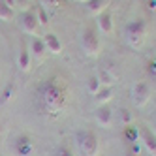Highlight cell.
I'll return each mask as SVG.
<instances>
[{"label":"cell","mask_w":156,"mask_h":156,"mask_svg":"<svg viewBox=\"0 0 156 156\" xmlns=\"http://www.w3.org/2000/svg\"><path fill=\"white\" fill-rule=\"evenodd\" d=\"M41 98H43V102H45V105H47L49 109H53V111L60 109L62 104H64V96H62V92H60V88H58L57 85H53V83L47 85V88L43 90Z\"/></svg>","instance_id":"cell-4"},{"label":"cell","mask_w":156,"mask_h":156,"mask_svg":"<svg viewBox=\"0 0 156 156\" xmlns=\"http://www.w3.org/2000/svg\"><path fill=\"white\" fill-rule=\"evenodd\" d=\"M36 15H38L40 25H47V23H49V15H47V12H45V8H43V6H40V8L36 9Z\"/></svg>","instance_id":"cell-20"},{"label":"cell","mask_w":156,"mask_h":156,"mask_svg":"<svg viewBox=\"0 0 156 156\" xmlns=\"http://www.w3.org/2000/svg\"><path fill=\"white\" fill-rule=\"evenodd\" d=\"M96 122L102 128H109L113 124V109H111L107 104L105 105H100L96 109Z\"/></svg>","instance_id":"cell-8"},{"label":"cell","mask_w":156,"mask_h":156,"mask_svg":"<svg viewBox=\"0 0 156 156\" xmlns=\"http://www.w3.org/2000/svg\"><path fill=\"white\" fill-rule=\"evenodd\" d=\"M13 17H15V9L6 0H0V21H13Z\"/></svg>","instance_id":"cell-16"},{"label":"cell","mask_w":156,"mask_h":156,"mask_svg":"<svg viewBox=\"0 0 156 156\" xmlns=\"http://www.w3.org/2000/svg\"><path fill=\"white\" fill-rule=\"evenodd\" d=\"M94 98H96V102H98L100 105H105L109 100L113 98V88H111V87H102V88H100V90L94 94Z\"/></svg>","instance_id":"cell-15"},{"label":"cell","mask_w":156,"mask_h":156,"mask_svg":"<svg viewBox=\"0 0 156 156\" xmlns=\"http://www.w3.org/2000/svg\"><path fill=\"white\" fill-rule=\"evenodd\" d=\"M109 4V0H88L87 2V9L90 15H100L102 12H105V6Z\"/></svg>","instance_id":"cell-13"},{"label":"cell","mask_w":156,"mask_h":156,"mask_svg":"<svg viewBox=\"0 0 156 156\" xmlns=\"http://www.w3.org/2000/svg\"><path fill=\"white\" fill-rule=\"evenodd\" d=\"M139 141L143 143V147L147 149L152 156H156V133L151 128H147V126L139 128Z\"/></svg>","instance_id":"cell-7"},{"label":"cell","mask_w":156,"mask_h":156,"mask_svg":"<svg viewBox=\"0 0 156 156\" xmlns=\"http://www.w3.org/2000/svg\"><path fill=\"white\" fill-rule=\"evenodd\" d=\"M81 43H83V49L87 55H90V57H96L102 49V41H100V36L98 32L90 27H87L83 30V38H81Z\"/></svg>","instance_id":"cell-3"},{"label":"cell","mask_w":156,"mask_h":156,"mask_svg":"<svg viewBox=\"0 0 156 156\" xmlns=\"http://www.w3.org/2000/svg\"><path fill=\"white\" fill-rule=\"evenodd\" d=\"M120 120H122V124H124V126L132 124V113H130L128 109H120Z\"/></svg>","instance_id":"cell-23"},{"label":"cell","mask_w":156,"mask_h":156,"mask_svg":"<svg viewBox=\"0 0 156 156\" xmlns=\"http://www.w3.org/2000/svg\"><path fill=\"white\" fill-rule=\"evenodd\" d=\"M87 88H88V92H90L92 96L102 88V83H100V79H98V75H92L90 79H88V83H87Z\"/></svg>","instance_id":"cell-18"},{"label":"cell","mask_w":156,"mask_h":156,"mask_svg":"<svg viewBox=\"0 0 156 156\" xmlns=\"http://www.w3.org/2000/svg\"><path fill=\"white\" fill-rule=\"evenodd\" d=\"M77 2H85V4H87V2H88V0H77Z\"/></svg>","instance_id":"cell-26"},{"label":"cell","mask_w":156,"mask_h":156,"mask_svg":"<svg viewBox=\"0 0 156 156\" xmlns=\"http://www.w3.org/2000/svg\"><path fill=\"white\" fill-rule=\"evenodd\" d=\"M34 151V143L28 136H19L15 139V154L17 156H30V152Z\"/></svg>","instance_id":"cell-9"},{"label":"cell","mask_w":156,"mask_h":156,"mask_svg":"<svg viewBox=\"0 0 156 156\" xmlns=\"http://www.w3.org/2000/svg\"><path fill=\"white\" fill-rule=\"evenodd\" d=\"M75 141H77V147L85 156H96L98 149H100V141L98 136L90 130H79L75 133Z\"/></svg>","instance_id":"cell-1"},{"label":"cell","mask_w":156,"mask_h":156,"mask_svg":"<svg viewBox=\"0 0 156 156\" xmlns=\"http://www.w3.org/2000/svg\"><path fill=\"white\" fill-rule=\"evenodd\" d=\"M15 96V87L13 85H8L6 88H4V94H2V102H9Z\"/></svg>","instance_id":"cell-21"},{"label":"cell","mask_w":156,"mask_h":156,"mask_svg":"<svg viewBox=\"0 0 156 156\" xmlns=\"http://www.w3.org/2000/svg\"><path fill=\"white\" fill-rule=\"evenodd\" d=\"M149 8L151 9H156V0H149Z\"/></svg>","instance_id":"cell-24"},{"label":"cell","mask_w":156,"mask_h":156,"mask_svg":"<svg viewBox=\"0 0 156 156\" xmlns=\"http://www.w3.org/2000/svg\"><path fill=\"white\" fill-rule=\"evenodd\" d=\"M17 66H19L23 72H28V70H30V51H28L27 45H23V47H21V51H19Z\"/></svg>","instance_id":"cell-12"},{"label":"cell","mask_w":156,"mask_h":156,"mask_svg":"<svg viewBox=\"0 0 156 156\" xmlns=\"http://www.w3.org/2000/svg\"><path fill=\"white\" fill-rule=\"evenodd\" d=\"M57 156H75V154H73L70 145H60L58 151H57Z\"/></svg>","instance_id":"cell-22"},{"label":"cell","mask_w":156,"mask_h":156,"mask_svg":"<svg viewBox=\"0 0 156 156\" xmlns=\"http://www.w3.org/2000/svg\"><path fill=\"white\" fill-rule=\"evenodd\" d=\"M132 100H133V104H136L137 107L147 105V102L151 100V87H149V83L137 81L136 85H133V88H132Z\"/></svg>","instance_id":"cell-5"},{"label":"cell","mask_w":156,"mask_h":156,"mask_svg":"<svg viewBox=\"0 0 156 156\" xmlns=\"http://www.w3.org/2000/svg\"><path fill=\"white\" fill-rule=\"evenodd\" d=\"M98 28L104 32V34H111L113 32V15H111V12H102L98 15Z\"/></svg>","instance_id":"cell-10"},{"label":"cell","mask_w":156,"mask_h":156,"mask_svg":"<svg viewBox=\"0 0 156 156\" xmlns=\"http://www.w3.org/2000/svg\"><path fill=\"white\" fill-rule=\"evenodd\" d=\"M43 43H45V49L51 51L53 55H58L62 51V43L58 40L57 34H53V32H49V34H45V38H43Z\"/></svg>","instance_id":"cell-11"},{"label":"cell","mask_w":156,"mask_h":156,"mask_svg":"<svg viewBox=\"0 0 156 156\" xmlns=\"http://www.w3.org/2000/svg\"><path fill=\"white\" fill-rule=\"evenodd\" d=\"M19 23H21V28H23V32H27V34H32V36L38 34L40 21H38L36 12H32V9H27V12H23Z\"/></svg>","instance_id":"cell-6"},{"label":"cell","mask_w":156,"mask_h":156,"mask_svg":"<svg viewBox=\"0 0 156 156\" xmlns=\"http://www.w3.org/2000/svg\"><path fill=\"white\" fill-rule=\"evenodd\" d=\"M147 21L143 19H136V21H130L126 25V40L130 41L132 47H139L143 40H145V34H147Z\"/></svg>","instance_id":"cell-2"},{"label":"cell","mask_w":156,"mask_h":156,"mask_svg":"<svg viewBox=\"0 0 156 156\" xmlns=\"http://www.w3.org/2000/svg\"><path fill=\"white\" fill-rule=\"evenodd\" d=\"M98 79H100V83H102V87H111V83L115 81V79H113V75H111L107 70H102V72H100Z\"/></svg>","instance_id":"cell-19"},{"label":"cell","mask_w":156,"mask_h":156,"mask_svg":"<svg viewBox=\"0 0 156 156\" xmlns=\"http://www.w3.org/2000/svg\"><path fill=\"white\" fill-rule=\"evenodd\" d=\"M45 43H43L41 38H32L30 41V55H34L36 58H41L43 55H45Z\"/></svg>","instance_id":"cell-14"},{"label":"cell","mask_w":156,"mask_h":156,"mask_svg":"<svg viewBox=\"0 0 156 156\" xmlns=\"http://www.w3.org/2000/svg\"><path fill=\"white\" fill-rule=\"evenodd\" d=\"M124 156H137V154H132V152H126Z\"/></svg>","instance_id":"cell-25"},{"label":"cell","mask_w":156,"mask_h":156,"mask_svg":"<svg viewBox=\"0 0 156 156\" xmlns=\"http://www.w3.org/2000/svg\"><path fill=\"white\" fill-rule=\"evenodd\" d=\"M122 136H124V139L128 141V143H137L139 141V128H136L133 124H128L126 128H124V132H122Z\"/></svg>","instance_id":"cell-17"}]
</instances>
